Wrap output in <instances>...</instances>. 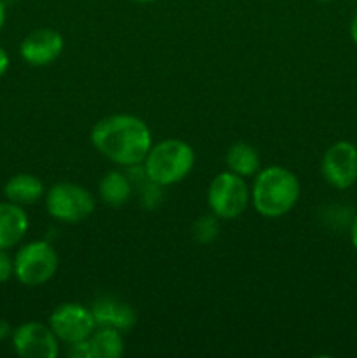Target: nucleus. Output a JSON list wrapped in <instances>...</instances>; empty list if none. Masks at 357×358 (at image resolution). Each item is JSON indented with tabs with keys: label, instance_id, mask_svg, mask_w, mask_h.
<instances>
[{
	"label": "nucleus",
	"instance_id": "obj_1",
	"mask_svg": "<svg viewBox=\"0 0 357 358\" xmlns=\"http://www.w3.org/2000/svg\"><path fill=\"white\" fill-rule=\"evenodd\" d=\"M94 149L121 166H139L153 147V136L142 119L115 114L102 119L91 131Z\"/></svg>",
	"mask_w": 357,
	"mask_h": 358
},
{
	"label": "nucleus",
	"instance_id": "obj_2",
	"mask_svg": "<svg viewBox=\"0 0 357 358\" xmlns=\"http://www.w3.org/2000/svg\"><path fill=\"white\" fill-rule=\"evenodd\" d=\"M300 191V180L293 171L282 166H270L255 177L252 203L262 217L279 219L296 206Z\"/></svg>",
	"mask_w": 357,
	"mask_h": 358
},
{
	"label": "nucleus",
	"instance_id": "obj_3",
	"mask_svg": "<svg viewBox=\"0 0 357 358\" xmlns=\"http://www.w3.org/2000/svg\"><path fill=\"white\" fill-rule=\"evenodd\" d=\"M195 166V150L182 140H163L150 147L144 159L147 180L158 185H172L181 182Z\"/></svg>",
	"mask_w": 357,
	"mask_h": 358
},
{
	"label": "nucleus",
	"instance_id": "obj_4",
	"mask_svg": "<svg viewBox=\"0 0 357 358\" xmlns=\"http://www.w3.org/2000/svg\"><path fill=\"white\" fill-rule=\"evenodd\" d=\"M46 208L49 215L59 222L77 224L94 212V198L83 185L62 182L48 191Z\"/></svg>",
	"mask_w": 357,
	"mask_h": 358
},
{
	"label": "nucleus",
	"instance_id": "obj_5",
	"mask_svg": "<svg viewBox=\"0 0 357 358\" xmlns=\"http://www.w3.org/2000/svg\"><path fill=\"white\" fill-rule=\"evenodd\" d=\"M58 269V255L46 241H31L21 247L14 257V276L27 287L44 285Z\"/></svg>",
	"mask_w": 357,
	"mask_h": 358
},
{
	"label": "nucleus",
	"instance_id": "obj_6",
	"mask_svg": "<svg viewBox=\"0 0 357 358\" xmlns=\"http://www.w3.org/2000/svg\"><path fill=\"white\" fill-rule=\"evenodd\" d=\"M209 205L217 219H237L248 205V187L244 177L224 171L209 187Z\"/></svg>",
	"mask_w": 357,
	"mask_h": 358
},
{
	"label": "nucleus",
	"instance_id": "obj_7",
	"mask_svg": "<svg viewBox=\"0 0 357 358\" xmlns=\"http://www.w3.org/2000/svg\"><path fill=\"white\" fill-rule=\"evenodd\" d=\"M49 327L52 329L59 341L74 345V343L90 339L97 327V322L91 310L80 304L66 303L52 311L49 317Z\"/></svg>",
	"mask_w": 357,
	"mask_h": 358
},
{
	"label": "nucleus",
	"instance_id": "obj_8",
	"mask_svg": "<svg viewBox=\"0 0 357 358\" xmlns=\"http://www.w3.org/2000/svg\"><path fill=\"white\" fill-rule=\"evenodd\" d=\"M14 352L21 358H56L59 353L58 338L49 325L27 322L13 331Z\"/></svg>",
	"mask_w": 357,
	"mask_h": 358
},
{
	"label": "nucleus",
	"instance_id": "obj_9",
	"mask_svg": "<svg viewBox=\"0 0 357 358\" xmlns=\"http://www.w3.org/2000/svg\"><path fill=\"white\" fill-rule=\"evenodd\" d=\"M322 175L335 189H349L357 182V147L350 142H336L322 157Z\"/></svg>",
	"mask_w": 357,
	"mask_h": 358
},
{
	"label": "nucleus",
	"instance_id": "obj_10",
	"mask_svg": "<svg viewBox=\"0 0 357 358\" xmlns=\"http://www.w3.org/2000/svg\"><path fill=\"white\" fill-rule=\"evenodd\" d=\"M63 51V37L51 28L30 31L20 45V55L28 65L46 66L55 62Z\"/></svg>",
	"mask_w": 357,
	"mask_h": 358
},
{
	"label": "nucleus",
	"instance_id": "obj_11",
	"mask_svg": "<svg viewBox=\"0 0 357 358\" xmlns=\"http://www.w3.org/2000/svg\"><path fill=\"white\" fill-rule=\"evenodd\" d=\"M91 313H93L97 325H100V327H114L121 332L130 331L136 322L135 311L128 304L114 299V297L98 299L93 304Z\"/></svg>",
	"mask_w": 357,
	"mask_h": 358
},
{
	"label": "nucleus",
	"instance_id": "obj_12",
	"mask_svg": "<svg viewBox=\"0 0 357 358\" xmlns=\"http://www.w3.org/2000/svg\"><path fill=\"white\" fill-rule=\"evenodd\" d=\"M28 231V215L16 203H0V248L14 247L24 238Z\"/></svg>",
	"mask_w": 357,
	"mask_h": 358
},
{
	"label": "nucleus",
	"instance_id": "obj_13",
	"mask_svg": "<svg viewBox=\"0 0 357 358\" xmlns=\"http://www.w3.org/2000/svg\"><path fill=\"white\" fill-rule=\"evenodd\" d=\"M4 194L10 203L16 205H31L44 194V185L37 177L30 173H20L9 178L4 187Z\"/></svg>",
	"mask_w": 357,
	"mask_h": 358
},
{
	"label": "nucleus",
	"instance_id": "obj_14",
	"mask_svg": "<svg viewBox=\"0 0 357 358\" xmlns=\"http://www.w3.org/2000/svg\"><path fill=\"white\" fill-rule=\"evenodd\" d=\"M132 182L128 180L125 173L121 171H108L104 175L100 180V198L105 205L112 206V208H119L125 205L132 196Z\"/></svg>",
	"mask_w": 357,
	"mask_h": 358
},
{
	"label": "nucleus",
	"instance_id": "obj_15",
	"mask_svg": "<svg viewBox=\"0 0 357 358\" xmlns=\"http://www.w3.org/2000/svg\"><path fill=\"white\" fill-rule=\"evenodd\" d=\"M259 154L252 145L245 142H238L230 147L226 154V164L230 171L240 177H251L259 170Z\"/></svg>",
	"mask_w": 357,
	"mask_h": 358
},
{
	"label": "nucleus",
	"instance_id": "obj_16",
	"mask_svg": "<svg viewBox=\"0 0 357 358\" xmlns=\"http://www.w3.org/2000/svg\"><path fill=\"white\" fill-rule=\"evenodd\" d=\"M91 357L93 358H118L125 352L121 331L114 327H102L90 336Z\"/></svg>",
	"mask_w": 357,
	"mask_h": 358
},
{
	"label": "nucleus",
	"instance_id": "obj_17",
	"mask_svg": "<svg viewBox=\"0 0 357 358\" xmlns=\"http://www.w3.org/2000/svg\"><path fill=\"white\" fill-rule=\"evenodd\" d=\"M219 233V224L216 215H203L192 224V236L200 243H212Z\"/></svg>",
	"mask_w": 357,
	"mask_h": 358
},
{
	"label": "nucleus",
	"instance_id": "obj_18",
	"mask_svg": "<svg viewBox=\"0 0 357 358\" xmlns=\"http://www.w3.org/2000/svg\"><path fill=\"white\" fill-rule=\"evenodd\" d=\"M14 275V261L7 255L4 248H0V283L7 282Z\"/></svg>",
	"mask_w": 357,
	"mask_h": 358
},
{
	"label": "nucleus",
	"instance_id": "obj_19",
	"mask_svg": "<svg viewBox=\"0 0 357 358\" xmlns=\"http://www.w3.org/2000/svg\"><path fill=\"white\" fill-rule=\"evenodd\" d=\"M69 357H72V358H93V357H91L90 339H84V341H79V343H74V345H70Z\"/></svg>",
	"mask_w": 357,
	"mask_h": 358
},
{
	"label": "nucleus",
	"instance_id": "obj_20",
	"mask_svg": "<svg viewBox=\"0 0 357 358\" xmlns=\"http://www.w3.org/2000/svg\"><path fill=\"white\" fill-rule=\"evenodd\" d=\"M9 69V55L6 52V49L0 48V77L7 72Z\"/></svg>",
	"mask_w": 357,
	"mask_h": 358
},
{
	"label": "nucleus",
	"instance_id": "obj_21",
	"mask_svg": "<svg viewBox=\"0 0 357 358\" xmlns=\"http://www.w3.org/2000/svg\"><path fill=\"white\" fill-rule=\"evenodd\" d=\"M9 336H13V329H10L9 322H6L4 318H0V341L7 339Z\"/></svg>",
	"mask_w": 357,
	"mask_h": 358
},
{
	"label": "nucleus",
	"instance_id": "obj_22",
	"mask_svg": "<svg viewBox=\"0 0 357 358\" xmlns=\"http://www.w3.org/2000/svg\"><path fill=\"white\" fill-rule=\"evenodd\" d=\"M350 238H352V245H354V247H356V250H357V217H356V219H354V222H352V229H350Z\"/></svg>",
	"mask_w": 357,
	"mask_h": 358
},
{
	"label": "nucleus",
	"instance_id": "obj_23",
	"mask_svg": "<svg viewBox=\"0 0 357 358\" xmlns=\"http://www.w3.org/2000/svg\"><path fill=\"white\" fill-rule=\"evenodd\" d=\"M350 37H352V41L357 44V14L352 20V23H350Z\"/></svg>",
	"mask_w": 357,
	"mask_h": 358
},
{
	"label": "nucleus",
	"instance_id": "obj_24",
	"mask_svg": "<svg viewBox=\"0 0 357 358\" xmlns=\"http://www.w3.org/2000/svg\"><path fill=\"white\" fill-rule=\"evenodd\" d=\"M4 23H6V6H4V2L0 0V30H2Z\"/></svg>",
	"mask_w": 357,
	"mask_h": 358
},
{
	"label": "nucleus",
	"instance_id": "obj_25",
	"mask_svg": "<svg viewBox=\"0 0 357 358\" xmlns=\"http://www.w3.org/2000/svg\"><path fill=\"white\" fill-rule=\"evenodd\" d=\"M133 2H139V3H149V2H154V0H133Z\"/></svg>",
	"mask_w": 357,
	"mask_h": 358
},
{
	"label": "nucleus",
	"instance_id": "obj_26",
	"mask_svg": "<svg viewBox=\"0 0 357 358\" xmlns=\"http://www.w3.org/2000/svg\"><path fill=\"white\" fill-rule=\"evenodd\" d=\"M318 2H331V0H318Z\"/></svg>",
	"mask_w": 357,
	"mask_h": 358
}]
</instances>
